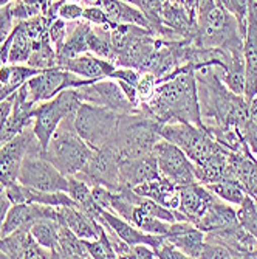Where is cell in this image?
Segmentation results:
<instances>
[{
    "label": "cell",
    "mask_w": 257,
    "mask_h": 259,
    "mask_svg": "<svg viewBox=\"0 0 257 259\" xmlns=\"http://www.w3.org/2000/svg\"><path fill=\"white\" fill-rule=\"evenodd\" d=\"M139 110L160 124L180 121L203 127L195 67L184 64L165 79L158 81L152 98L139 104Z\"/></svg>",
    "instance_id": "cell-1"
},
{
    "label": "cell",
    "mask_w": 257,
    "mask_h": 259,
    "mask_svg": "<svg viewBox=\"0 0 257 259\" xmlns=\"http://www.w3.org/2000/svg\"><path fill=\"white\" fill-rule=\"evenodd\" d=\"M195 79L203 127H236L242 131L248 118L249 103L243 95H237L225 85L220 67L195 68Z\"/></svg>",
    "instance_id": "cell-2"
},
{
    "label": "cell",
    "mask_w": 257,
    "mask_h": 259,
    "mask_svg": "<svg viewBox=\"0 0 257 259\" xmlns=\"http://www.w3.org/2000/svg\"><path fill=\"white\" fill-rule=\"evenodd\" d=\"M160 124L141 110L121 113L116 132L112 138V146L120 158H133L153 152V148L161 140Z\"/></svg>",
    "instance_id": "cell-3"
},
{
    "label": "cell",
    "mask_w": 257,
    "mask_h": 259,
    "mask_svg": "<svg viewBox=\"0 0 257 259\" xmlns=\"http://www.w3.org/2000/svg\"><path fill=\"white\" fill-rule=\"evenodd\" d=\"M95 149H91L79 137L75 129V116L61 121L59 127L53 134L43 157L55 164L64 176H78L91 158Z\"/></svg>",
    "instance_id": "cell-4"
},
{
    "label": "cell",
    "mask_w": 257,
    "mask_h": 259,
    "mask_svg": "<svg viewBox=\"0 0 257 259\" xmlns=\"http://www.w3.org/2000/svg\"><path fill=\"white\" fill-rule=\"evenodd\" d=\"M82 97L78 89H65L48 101L36 104L33 112V132L42 151L46 149L53 134L59 127L61 121L70 116H75L79 106L82 104Z\"/></svg>",
    "instance_id": "cell-5"
},
{
    "label": "cell",
    "mask_w": 257,
    "mask_h": 259,
    "mask_svg": "<svg viewBox=\"0 0 257 259\" xmlns=\"http://www.w3.org/2000/svg\"><path fill=\"white\" fill-rule=\"evenodd\" d=\"M160 135L178 146L194 164H203L214 155L226 151L204 127L189 123H166L161 126Z\"/></svg>",
    "instance_id": "cell-6"
},
{
    "label": "cell",
    "mask_w": 257,
    "mask_h": 259,
    "mask_svg": "<svg viewBox=\"0 0 257 259\" xmlns=\"http://www.w3.org/2000/svg\"><path fill=\"white\" fill-rule=\"evenodd\" d=\"M120 115L107 107L82 103L75 115V129L91 149H102L112 143Z\"/></svg>",
    "instance_id": "cell-7"
},
{
    "label": "cell",
    "mask_w": 257,
    "mask_h": 259,
    "mask_svg": "<svg viewBox=\"0 0 257 259\" xmlns=\"http://www.w3.org/2000/svg\"><path fill=\"white\" fill-rule=\"evenodd\" d=\"M17 182L39 191H65L68 190V177L64 176L42 152L25 155L19 171Z\"/></svg>",
    "instance_id": "cell-8"
},
{
    "label": "cell",
    "mask_w": 257,
    "mask_h": 259,
    "mask_svg": "<svg viewBox=\"0 0 257 259\" xmlns=\"http://www.w3.org/2000/svg\"><path fill=\"white\" fill-rule=\"evenodd\" d=\"M30 152H43L33 132V126L0 146V182L5 186L17 182L22 161Z\"/></svg>",
    "instance_id": "cell-9"
},
{
    "label": "cell",
    "mask_w": 257,
    "mask_h": 259,
    "mask_svg": "<svg viewBox=\"0 0 257 259\" xmlns=\"http://www.w3.org/2000/svg\"><path fill=\"white\" fill-rule=\"evenodd\" d=\"M95 79H82L62 67H53V68L42 70L40 73L30 78L25 84H27L30 100L33 103L39 104V103L55 98L59 92H62L65 89H72V87L78 89V87L90 84Z\"/></svg>",
    "instance_id": "cell-10"
},
{
    "label": "cell",
    "mask_w": 257,
    "mask_h": 259,
    "mask_svg": "<svg viewBox=\"0 0 257 259\" xmlns=\"http://www.w3.org/2000/svg\"><path fill=\"white\" fill-rule=\"evenodd\" d=\"M153 154L157 157L158 171L163 177L178 186L197 182L192 160L171 141L161 138L153 148Z\"/></svg>",
    "instance_id": "cell-11"
},
{
    "label": "cell",
    "mask_w": 257,
    "mask_h": 259,
    "mask_svg": "<svg viewBox=\"0 0 257 259\" xmlns=\"http://www.w3.org/2000/svg\"><path fill=\"white\" fill-rule=\"evenodd\" d=\"M120 155L112 146H104L93 152L87 166L75 177L87 182L90 186H104L110 191H116L121 186L120 182Z\"/></svg>",
    "instance_id": "cell-12"
},
{
    "label": "cell",
    "mask_w": 257,
    "mask_h": 259,
    "mask_svg": "<svg viewBox=\"0 0 257 259\" xmlns=\"http://www.w3.org/2000/svg\"><path fill=\"white\" fill-rule=\"evenodd\" d=\"M78 90L84 103L102 106L116 113H132L139 110V107L133 106L129 101L118 81L112 78L93 81L90 84L78 87Z\"/></svg>",
    "instance_id": "cell-13"
},
{
    "label": "cell",
    "mask_w": 257,
    "mask_h": 259,
    "mask_svg": "<svg viewBox=\"0 0 257 259\" xmlns=\"http://www.w3.org/2000/svg\"><path fill=\"white\" fill-rule=\"evenodd\" d=\"M243 59H245L243 97L249 103L257 95V0H248L246 33L243 39Z\"/></svg>",
    "instance_id": "cell-14"
},
{
    "label": "cell",
    "mask_w": 257,
    "mask_h": 259,
    "mask_svg": "<svg viewBox=\"0 0 257 259\" xmlns=\"http://www.w3.org/2000/svg\"><path fill=\"white\" fill-rule=\"evenodd\" d=\"M36 103L28 97L27 84H23L13 95V107L7 120L0 127V145L7 143L16 135L22 134L27 127L33 126V112Z\"/></svg>",
    "instance_id": "cell-15"
},
{
    "label": "cell",
    "mask_w": 257,
    "mask_h": 259,
    "mask_svg": "<svg viewBox=\"0 0 257 259\" xmlns=\"http://www.w3.org/2000/svg\"><path fill=\"white\" fill-rule=\"evenodd\" d=\"M56 208L40 203H13L4 224L0 225V236H8L19 230H30L31 225L40 218L56 219Z\"/></svg>",
    "instance_id": "cell-16"
},
{
    "label": "cell",
    "mask_w": 257,
    "mask_h": 259,
    "mask_svg": "<svg viewBox=\"0 0 257 259\" xmlns=\"http://www.w3.org/2000/svg\"><path fill=\"white\" fill-rule=\"evenodd\" d=\"M229 177L236 179L246 191V194L257 203V157L251 152L249 146L228 154Z\"/></svg>",
    "instance_id": "cell-17"
},
{
    "label": "cell",
    "mask_w": 257,
    "mask_h": 259,
    "mask_svg": "<svg viewBox=\"0 0 257 259\" xmlns=\"http://www.w3.org/2000/svg\"><path fill=\"white\" fill-rule=\"evenodd\" d=\"M216 199L217 196L198 182L184 185L180 186L178 211L184 216L186 221L195 225L208 211V208L216 202Z\"/></svg>",
    "instance_id": "cell-18"
},
{
    "label": "cell",
    "mask_w": 257,
    "mask_h": 259,
    "mask_svg": "<svg viewBox=\"0 0 257 259\" xmlns=\"http://www.w3.org/2000/svg\"><path fill=\"white\" fill-rule=\"evenodd\" d=\"M160 176L161 174L158 171L157 157L153 152L120 160V182L124 186L135 188Z\"/></svg>",
    "instance_id": "cell-19"
},
{
    "label": "cell",
    "mask_w": 257,
    "mask_h": 259,
    "mask_svg": "<svg viewBox=\"0 0 257 259\" xmlns=\"http://www.w3.org/2000/svg\"><path fill=\"white\" fill-rule=\"evenodd\" d=\"M2 238V236H0ZM2 250L7 257L17 259H48L52 251L43 248L33 238L30 230H19L2 238Z\"/></svg>",
    "instance_id": "cell-20"
},
{
    "label": "cell",
    "mask_w": 257,
    "mask_h": 259,
    "mask_svg": "<svg viewBox=\"0 0 257 259\" xmlns=\"http://www.w3.org/2000/svg\"><path fill=\"white\" fill-rule=\"evenodd\" d=\"M56 213H58L56 221L67 225L78 238L88 239V241L99 238L101 224L93 218H90L87 213H84L76 203L58 206Z\"/></svg>",
    "instance_id": "cell-21"
},
{
    "label": "cell",
    "mask_w": 257,
    "mask_h": 259,
    "mask_svg": "<svg viewBox=\"0 0 257 259\" xmlns=\"http://www.w3.org/2000/svg\"><path fill=\"white\" fill-rule=\"evenodd\" d=\"M166 238L188 257H201L204 233L194 224L186 221L172 222L171 231Z\"/></svg>",
    "instance_id": "cell-22"
},
{
    "label": "cell",
    "mask_w": 257,
    "mask_h": 259,
    "mask_svg": "<svg viewBox=\"0 0 257 259\" xmlns=\"http://www.w3.org/2000/svg\"><path fill=\"white\" fill-rule=\"evenodd\" d=\"M61 67L82 79H95V81L109 78V75L116 68L113 62L98 58L93 53H84L72 59H67Z\"/></svg>",
    "instance_id": "cell-23"
},
{
    "label": "cell",
    "mask_w": 257,
    "mask_h": 259,
    "mask_svg": "<svg viewBox=\"0 0 257 259\" xmlns=\"http://www.w3.org/2000/svg\"><path fill=\"white\" fill-rule=\"evenodd\" d=\"M135 193L139 196L152 199L158 202L160 205L166 206L169 209H178L180 205V186L168 180L166 177H157L152 180H147L141 185L133 188Z\"/></svg>",
    "instance_id": "cell-24"
},
{
    "label": "cell",
    "mask_w": 257,
    "mask_h": 259,
    "mask_svg": "<svg viewBox=\"0 0 257 259\" xmlns=\"http://www.w3.org/2000/svg\"><path fill=\"white\" fill-rule=\"evenodd\" d=\"M237 224V211L232 206H228L225 200L217 197L216 202L201 216V219L195 224V227L200 228L203 233H216L231 228Z\"/></svg>",
    "instance_id": "cell-25"
},
{
    "label": "cell",
    "mask_w": 257,
    "mask_h": 259,
    "mask_svg": "<svg viewBox=\"0 0 257 259\" xmlns=\"http://www.w3.org/2000/svg\"><path fill=\"white\" fill-rule=\"evenodd\" d=\"M40 73V70L23 64H5L0 67V101L13 97L30 78Z\"/></svg>",
    "instance_id": "cell-26"
},
{
    "label": "cell",
    "mask_w": 257,
    "mask_h": 259,
    "mask_svg": "<svg viewBox=\"0 0 257 259\" xmlns=\"http://www.w3.org/2000/svg\"><path fill=\"white\" fill-rule=\"evenodd\" d=\"M102 8L112 23H130V25H138L150 30V23L143 11L129 2H124V0H104Z\"/></svg>",
    "instance_id": "cell-27"
},
{
    "label": "cell",
    "mask_w": 257,
    "mask_h": 259,
    "mask_svg": "<svg viewBox=\"0 0 257 259\" xmlns=\"http://www.w3.org/2000/svg\"><path fill=\"white\" fill-rule=\"evenodd\" d=\"M55 257H67V259H87L90 257L84 241L78 238L76 234L70 230L67 225L61 224L59 227V239H58V247L55 251Z\"/></svg>",
    "instance_id": "cell-28"
},
{
    "label": "cell",
    "mask_w": 257,
    "mask_h": 259,
    "mask_svg": "<svg viewBox=\"0 0 257 259\" xmlns=\"http://www.w3.org/2000/svg\"><path fill=\"white\" fill-rule=\"evenodd\" d=\"M8 44V64H27L33 52V40L20 23H16Z\"/></svg>",
    "instance_id": "cell-29"
},
{
    "label": "cell",
    "mask_w": 257,
    "mask_h": 259,
    "mask_svg": "<svg viewBox=\"0 0 257 259\" xmlns=\"http://www.w3.org/2000/svg\"><path fill=\"white\" fill-rule=\"evenodd\" d=\"M59 227H61V222L56 219L40 218L30 228L33 238L37 241V244L48 251H52L53 257H55V251H56L58 239H59Z\"/></svg>",
    "instance_id": "cell-30"
},
{
    "label": "cell",
    "mask_w": 257,
    "mask_h": 259,
    "mask_svg": "<svg viewBox=\"0 0 257 259\" xmlns=\"http://www.w3.org/2000/svg\"><path fill=\"white\" fill-rule=\"evenodd\" d=\"M27 65L37 68V70H46L58 67V56L55 45L50 39V34H46L37 40H33V52L27 62Z\"/></svg>",
    "instance_id": "cell-31"
},
{
    "label": "cell",
    "mask_w": 257,
    "mask_h": 259,
    "mask_svg": "<svg viewBox=\"0 0 257 259\" xmlns=\"http://www.w3.org/2000/svg\"><path fill=\"white\" fill-rule=\"evenodd\" d=\"M204 186L211 193H214L219 199L225 200L226 203L236 205V206H239L248 197L246 191L243 190V186L232 177H226V179H222L214 183H208Z\"/></svg>",
    "instance_id": "cell-32"
},
{
    "label": "cell",
    "mask_w": 257,
    "mask_h": 259,
    "mask_svg": "<svg viewBox=\"0 0 257 259\" xmlns=\"http://www.w3.org/2000/svg\"><path fill=\"white\" fill-rule=\"evenodd\" d=\"M130 224H133L139 230H143L144 233L160 234V236H168L169 231H171V224L172 222L157 219V218L147 214L143 208L135 206L132 218H130Z\"/></svg>",
    "instance_id": "cell-33"
},
{
    "label": "cell",
    "mask_w": 257,
    "mask_h": 259,
    "mask_svg": "<svg viewBox=\"0 0 257 259\" xmlns=\"http://www.w3.org/2000/svg\"><path fill=\"white\" fill-rule=\"evenodd\" d=\"M84 241V245L90 254V257L93 259H115L116 257V253L110 244V239H109V234L104 228V225L101 224V230H99V238L98 239H82Z\"/></svg>",
    "instance_id": "cell-34"
},
{
    "label": "cell",
    "mask_w": 257,
    "mask_h": 259,
    "mask_svg": "<svg viewBox=\"0 0 257 259\" xmlns=\"http://www.w3.org/2000/svg\"><path fill=\"white\" fill-rule=\"evenodd\" d=\"M239 224L257 239V203L248 196L237 209Z\"/></svg>",
    "instance_id": "cell-35"
},
{
    "label": "cell",
    "mask_w": 257,
    "mask_h": 259,
    "mask_svg": "<svg viewBox=\"0 0 257 259\" xmlns=\"http://www.w3.org/2000/svg\"><path fill=\"white\" fill-rule=\"evenodd\" d=\"M216 5L236 17L240 33L245 37L246 19H248V0H216Z\"/></svg>",
    "instance_id": "cell-36"
},
{
    "label": "cell",
    "mask_w": 257,
    "mask_h": 259,
    "mask_svg": "<svg viewBox=\"0 0 257 259\" xmlns=\"http://www.w3.org/2000/svg\"><path fill=\"white\" fill-rule=\"evenodd\" d=\"M242 134L251 152L257 157V95L249 101L248 118L242 129Z\"/></svg>",
    "instance_id": "cell-37"
},
{
    "label": "cell",
    "mask_w": 257,
    "mask_h": 259,
    "mask_svg": "<svg viewBox=\"0 0 257 259\" xmlns=\"http://www.w3.org/2000/svg\"><path fill=\"white\" fill-rule=\"evenodd\" d=\"M157 87V78L150 72H143L139 75V79L136 82V97H138V104L146 103L152 98L153 92ZM139 107V106H138Z\"/></svg>",
    "instance_id": "cell-38"
},
{
    "label": "cell",
    "mask_w": 257,
    "mask_h": 259,
    "mask_svg": "<svg viewBox=\"0 0 257 259\" xmlns=\"http://www.w3.org/2000/svg\"><path fill=\"white\" fill-rule=\"evenodd\" d=\"M82 19L85 22H88L90 25L95 27H104L107 30H112L115 23L110 22V19L107 17L106 11L102 7H85L84 13H82Z\"/></svg>",
    "instance_id": "cell-39"
},
{
    "label": "cell",
    "mask_w": 257,
    "mask_h": 259,
    "mask_svg": "<svg viewBox=\"0 0 257 259\" xmlns=\"http://www.w3.org/2000/svg\"><path fill=\"white\" fill-rule=\"evenodd\" d=\"M14 27H16V22L13 19L10 4L0 7V47H2L5 44V40L10 37Z\"/></svg>",
    "instance_id": "cell-40"
},
{
    "label": "cell",
    "mask_w": 257,
    "mask_h": 259,
    "mask_svg": "<svg viewBox=\"0 0 257 259\" xmlns=\"http://www.w3.org/2000/svg\"><path fill=\"white\" fill-rule=\"evenodd\" d=\"M203 259H232V253L222 244L206 241L203 244V251H201Z\"/></svg>",
    "instance_id": "cell-41"
},
{
    "label": "cell",
    "mask_w": 257,
    "mask_h": 259,
    "mask_svg": "<svg viewBox=\"0 0 257 259\" xmlns=\"http://www.w3.org/2000/svg\"><path fill=\"white\" fill-rule=\"evenodd\" d=\"M139 75H141V72H138V70H135V68L116 67L113 72L109 75V78L116 79V81H123V82H127V84H132V85L136 87V82L139 79Z\"/></svg>",
    "instance_id": "cell-42"
},
{
    "label": "cell",
    "mask_w": 257,
    "mask_h": 259,
    "mask_svg": "<svg viewBox=\"0 0 257 259\" xmlns=\"http://www.w3.org/2000/svg\"><path fill=\"white\" fill-rule=\"evenodd\" d=\"M65 37H67V22L56 17L50 27V39L55 45V50L61 49Z\"/></svg>",
    "instance_id": "cell-43"
},
{
    "label": "cell",
    "mask_w": 257,
    "mask_h": 259,
    "mask_svg": "<svg viewBox=\"0 0 257 259\" xmlns=\"http://www.w3.org/2000/svg\"><path fill=\"white\" fill-rule=\"evenodd\" d=\"M157 257H161V259H184L188 257L180 248H177L168 238L165 241L158 250H157Z\"/></svg>",
    "instance_id": "cell-44"
},
{
    "label": "cell",
    "mask_w": 257,
    "mask_h": 259,
    "mask_svg": "<svg viewBox=\"0 0 257 259\" xmlns=\"http://www.w3.org/2000/svg\"><path fill=\"white\" fill-rule=\"evenodd\" d=\"M157 257V253L152 247L146 244H136L130 247V259H152Z\"/></svg>",
    "instance_id": "cell-45"
},
{
    "label": "cell",
    "mask_w": 257,
    "mask_h": 259,
    "mask_svg": "<svg viewBox=\"0 0 257 259\" xmlns=\"http://www.w3.org/2000/svg\"><path fill=\"white\" fill-rule=\"evenodd\" d=\"M11 200L8 197V193H7V186L0 182V225L4 224L5 218H7V213L8 209L11 208Z\"/></svg>",
    "instance_id": "cell-46"
},
{
    "label": "cell",
    "mask_w": 257,
    "mask_h": 259,
    "mask_svg": "<svg viewBox=\"0 0 257 259\" xmlns=\"http://www.w3.org/2000/svg\"><path fill=\"white\" fill-rule=\"evenodd\" d=\"M195 11H197V19L204 16L209 10L216 7V0H194Z\"/></svg>",
    "instance_id": "cell-47"
},
{
    "label": "cell",
    "mask_w": 257,
    "mask_h": 259,
    "mask_svg": "<svg viewBox=\"0 0 257 259\" xmlns=\"http://www.w3.org/2000/svg\"><path fill=\"white\" fill-rule=\"evenodd\" d=\"M11 107H13V97L0 101V127H2L4 121L7 120V116L10 115Z\"/></svg>",
    "instance_id": "cell-48"
},
{
    "label": "cell",
    "mask_w": 257,
    "mask_h": 259,
    "mask_svg": "<svg viewBox=\"0 0 257 259\" xmlns=\"http://www.w3.org/2000/svg\"><path fill=\"white\" fill-rule=\"evenodd\" d=\"M104 0H79V4L84 7H102Z\"/></svg>",
    "instance_id": "cell-49"
},
{
    "label": "cell",
    "mask_w": 257,
    "mask_h": 259,
    "mask_svg": "<svg viewBox=\"0 0 257 259\" xmlns=\"http://www.w3.org/2000/svg\"><path fill=\"white\" fill-rule=\"evenodd\" d=\"M0 146H2V145H0Z\"/></svg>",
    "instance_id": "cell-50"
}]
</instances>
